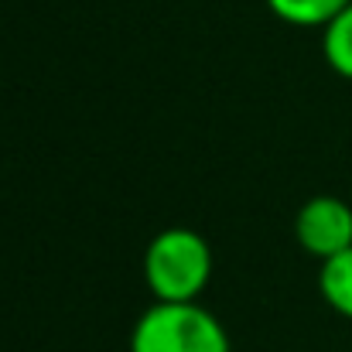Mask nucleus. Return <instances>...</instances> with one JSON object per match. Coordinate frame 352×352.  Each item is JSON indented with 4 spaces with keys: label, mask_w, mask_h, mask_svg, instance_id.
<instances>
[{
    "label": "nucleus",
    "mask_w": 352,
    "mask_h": 352,
    "mask_svg": "<svg viewBox=\"0 0 352 352\" xmlns=\"http://www.w3.org/2000/svg\"><path fill=\"white\" fill-rule=\"evenodd\" d=\"M212 277V250L195 230H161L144 250V280L154 301H199Z\"/></svg>",
    "instance_id": "1"
},
{
    "label": "nucleus",
    "mask_w": 352,
    "mask_h": 352,
    "mask_svg": "<svg viewBox=\"0 0 352 352\" xmlns=\"http://www.w3.org/2000/svg\"><path fill=\"white\" fill-rule=\"evenodd\" d=\"M130 352H233L223 322L199 301H154L130 332Z\"/></svg>",
    "instance_id": "2"
},
{
    "label": "nucleus",
    "mask_w": 352,
    "mask_h": 352,
    "mask_svg": "<svg viewBox=\"0 0 352 352\" xmlns=\"http://www.w3.org/2000/svg\"><path fill=\"white\" fill-rule=\"evenodd\" d=\"M294 236L301 250L318 260H329L352 246V206L336 195H315L298 209Z\"/></svg>",
    "instance_id": "3"
},
{
    "label": "nucleus",
    "mask_w": 352,
    "mask_h": 352,
    "mask_svg": "<svg viewBox=\"0 0 352 352\" xmlns=\"http://www.w3.org/2000/svg\"><path fill=\"white\" fill-rule=\"evenodd\" d=\"M318 291L325 298L329 308H336L339 315L352 318V246L322 260V270H318Z\"/></svg>",
    "instance_id": "4"
},
{
    "label": "nucleus",
    "mask_w": 352,
    "mask_h": 352,
    "mask_svg": "<svg viewBox=\"0 0 352 352\" xmlns=\"http://www.w3.org/2000/svg\"><path fill=\"white\" fill-rule=\"evenodd\" d=\"M322 55L336 76L352 82V3L322 28Z\"/></svg>",
    "instance_id": "5"
},
{
    "label": "nucleus",
    "mask_w": 352,
    "mask_h": 352,
    "mask_svg": "<svg viewBox=\"0 0 352 352\" xmlns=\"http://www.w3.org/2000/svg\"><path fill=\"white\" fill-rule=\"evenodd\" d=\"M352 0H267L270 14L294 28H325Z\"/></svg>",
    "instance_id": "6"
}]
</instances>
